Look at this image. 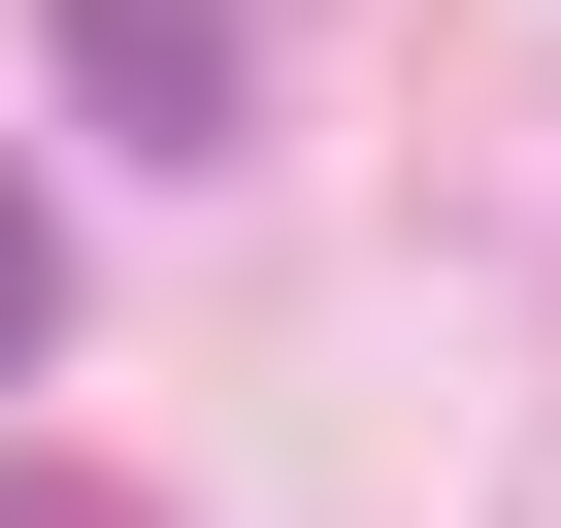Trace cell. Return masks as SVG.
Returning <instances> with one entry per match:
<instances>
[{"label": "cell", "instance_id": "cell-2", "mask_svg": "<svg viewBox=\"0 0 561 528\" xmlns=\"http://www.w3.org/2000/svg\"><path fill=\"white\" fill-rule=\"evenodd\" d=\"M34 331H67V198L0 165V364H34Z\"/></svg>", "mask_w": 561, "mask_h": 528}, {"label": "cell", "instance_id": "cell-3", "mask_svg": "<svg viewBox=\"0 0 561 528\" xmlns=\"http://www.w3.org/2000/svg\"><path fill=\"white\" fill-rule=\"evenodd\" d=\"M0 528H133V495H100V462H0Z\"/></svg>", "mask_w": 561, "mask_h": 528}, {"label": "cell", "instance_id": "cell-1", "mask_svg": "<svg viewBox=\"0 0 561 528\" xmlns=\"http://www.w3.org/2000/svg\"><path fill=\"white\" fill-rule=\"evenodd\" d=\"M34 34H67V100H100L133 165H198V133L264 100V0H34Z\"/></svg>", "mask_w": 561, "mask_h": 528}]
</instances>
